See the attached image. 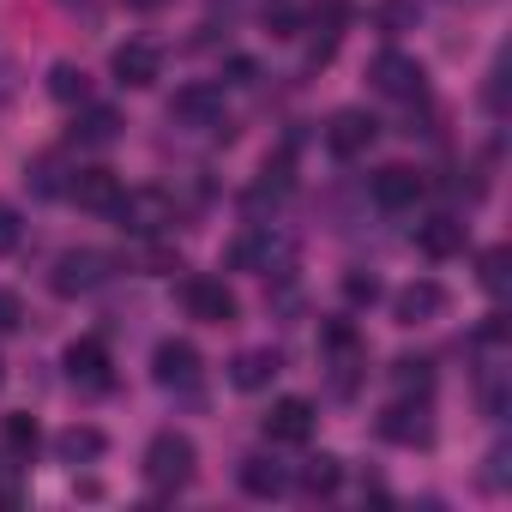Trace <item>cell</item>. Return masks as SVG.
<instances>
[{"mask_svg":"<svg viewBox=\"0 0 512 512\" xmlns=\"http://www.w3.org/2000/svg\"><path fill=\"white\" fill-rule=\"evenodd\" d=\"M266 31H272V37H296V31H302V7H290V0L266 7Z\"/></svg>","mask_w":512,"mask_h":512,"instance_id":"obj_27","label":"cell"},{"mask_svg":"<svg viewBox=\"0 0 512 512\" xmlns=\"http://www.w3.org/2000/svg\"><path fill=\"white\" fill-rule=\"evenodd\" d=\"M506 266H512V253H506V247H488V253H482V290H488V296L506 290Z\"/></svg>","mask_w":512,"mask_h":512,"instance_id":"obj_25","label":"cell"},{"mask_svg":"<svg viewBox=\"0 0 512 512\" xmlns=\"http://www.w3.org/2000/svg\"><path fill=\"white\" fill-rule=\"evenodd\" d=\"M181 302H187V320H199V326H229L241 314V302H235V290L223 278H187Z\"/></svg>","mask_w":512,"mask_h":512,"instance_id":"obj_6","label":"cell"},{"mask_svg":"<svg viewBox=\"0 0 512 512\" xmlns=\"http://www.w3.org/2000/svg\"><path fill=\"white\" fill-rule=\"evenodd\" d=\"M67 380H73V386H91V392L109 386V350H103V338L67 344Z\"/></svg>","mask_w":512,"mask_h":512,"instance_id":"obj_14","label":"cell"},{"mask_svg":"<svg viewBox=\"0 0 512 512\" xmlns=\"http://www.w3.org/2000/svg\"><path fill=\"white\" fill-rule=\"evenodd\" d=\"M67 199H73L79 211H115L121 175H109V169H79V175L67 181Z\"/></svg>","mask_w":512,"mask_h":512,"instance_id":"obj_13","label":"cell"},{"mask_svg":"<svg viewBox=\"0 0 512 512\" xmlns=\"http://www.w3.org/2000/svg\"><path fill=\"white\" fill-rule=\"evenodd\" d=\"M109 73H115L121 91H151V85L163 79V49L145 43V37H133V43H121V49L109 55Z\"/></svg>","mask_w":512,"mask_h":512,"instance_id":"obj_4","label":"cell"},{"mask_svg":"<svg viewBox=\"0 0 512 512\" xmlns=\"http://www.w3.org/2000/svg\"><path fill=\"white\" fill-rule=\"evenodd\" d=\"M374 19H380L386 37H404V31L422 25V7H416V0H380V13H374Z\"/></svg>","mask_w":512,"mask_h":512,"instance_id":"obj_23","label":"cell"},{"mask_svg":"<svg viewBox=\"0 0 512 512\" xmlns=\"http://www.w3.org/2000/svg\"><path fill=\"white\" fill-rule=\"evenodd\" d=\"M392 314H398V326H428V320H440V314H446V290H440L434 278H416V284H404V290H398Z\"/></svg>","mask_w":512,"mask_h":512,"instance_id":"obj_12","label":"cell"},{"mask_svg":"<svg viewBox=\"0 0 512 512\" xmlns=\"http://www.w3.org/2000/svg\"><path fill=\"white\" fill-rule=\"evenodd\" d=\"M169 121L187 127V133H223L229 127V103L217 85H181L175 103H169Z\"/></svg>","mask_w":512,"mask_h":512,"instance_id":"obj_3","label":"cell"},{"mask_svg":"<svg viewBox=\"0 0 512 512\" xmlns=\"http://www.w3.org/2000/svg\"><path fill=\"white\" fill-rule=\"evenodd\" d=\"M368 85H374L380 97H392V103H416V97H422V67H416L410 55L386 49V55H374V67H368Z\"/></svg>","mask_w":512,"mask_h":512,"instance_id":"obj_7","label":"cell"},{"mask_svg":"<svg viewBox=\"0 0 512 512\" xmlns=\"http://www.w3.org/2000/svg\"><path fill=\"white\" fill-rule=\"evenodd\" d=\"M49 97H55V103H85V97H91V79H85V67H73V61H55V67H49Z\"/></svg>","mask_w":512,"mask_h":512,"instance_id":"obj_19","label":"cell"},{"mask_svg":"<svg viewBox=\"0 0 512 512\" xmlns=\"http://www.w3.org/2000/svg\"><path fill=\"white\" fill-rule=\"evenodd\" d=\"M193 470H199V446H193L187 434L163 428V434L145 446V482H151L157 494H181V488L193 482Z\"/></svg>","mask_w":512,"mask_h":512,"instance_id":"obj_1","label":"cell"},{"mask_svg":"<svg viewBox=\"0 0 512 512\" xmlns=\"http://www.w3.org/2000/svg\"><path fill=\"white\" fill-rule=\"evenodd\" d=\"M0 380H7V374H0Z\"/></svg>","mask_w":512,"mask_h":512,"instance_id":"obj_35","label":"cell"},{"mask_svg":"<svg viewBox=\"0 0 512 512\" xmlns=\"http://www.w3.org/2000/svg\"><path fill=\"white\" fill-rule=\"evenodd\" d=\"M398 386H404V392H410V386L428 392V362H410V356H404V362H398Z\"/></svg>","mask_w":512,"mask_h":512,"instance_id":"obj_29","label":"cell"},{"mask_svg":"<svg viewBox=\"0 0 512 512\" xmlns=\"http://www.w3.org/2000/svg\"><path fill=\"white\" fill-rule=\"evenodd\" d=\"M151 380H157V386H193V380H199V350H193L187 338H163V344L151 350Z\"/></svg>","mask_w":512,"mask_h":512,"instance_id":"obj_11","label":"cell"},{"mask_svg":"<svg viewBox=\"0 0 512 512\" xmlns=\"http://www.w3.org/2000/svg\"><path fill=\"white\" fill-rule=\"evenodd\" d=\"M103 434L97 428H67V434H55V452L67 458V464H85V458H103Z\"/></svg>","mask_w":512,"mask_h":512,"instance_id":"obj_22","label":"cell"},{"mask_svg":"<svg viewBox=\"0 0 512 512\" xmlns=\"http://www.w3.org/2000/svg\"><path fill=\"white\" fill-rule=\"evenodd\" d=\"M31 187H37V193H67V181H61V157H55V151L31 163Z\"/></svg>","mask_w":512,"mask_h":512,"instance_id":"obj_26","label":"cell"},{"mask_svg":"<svg viewBox=\"0 0 512 512\" xmlns=\"http://www.w3.org/2000/svg\"><path fill=\"white\" fill-rule=\"evenodd\" d=\"M0 440H7V452H13V458H25V464H31V452L43 446L37 416H0Z\"/></svg>","mask_w":512,"mask_h":512,"instance_id":"obj_21","label":"cell"},{"mask_svg":"<svg viewBox=\"0 0 512 512\" xmlns=\"http://www.w3.org/2000/svg\"><path fill=\"white\" fill-rule=\"evenodd\" d=\"M278 368H284L278 350H241V356L229 362V380H235V392H260V386L278 380Z\"/></svg>","mask_w":512,"mask_h":512,"instance_id":"obj_16","label":"cell"},{"mask_svg":"<svg viewBox=\"0 0 512 512\" xmlns=\"http://www.w3.org/2000/svg\"><path fill=\"white\" fill-rule=\"evenodd\" d=\"M374 139H380V121L368 115V109H338L332 121H326V145H332V157H368L374 151Z\"/></svg>","mask_w":512,"mask_h":512,"instance_id":"obj_8","label":"cell"},{"mask_svg":"<svg viewBox=\"0 0 512 512\" xmlns=\"http://www.w3.org/2000/svg\"><path fill=\"white\" fill-rule=\"evenodd\" d=\"M344 296H350V302H374L380 284H374V278H344Z\"/></svg>","mask_w":512,"mask_h":512,"instance_id":"obj_31","label":"cell"},{"mask_svg":"<svg viewBox=\"0 0 512 512\" xmlns=\"http://www.w3.org/2000/svg\"><path fill=\"white\" fill-rule=\"evenodd\" d=\"M416 247L428 253V260H452V253H464V223L458 217H428L416 229Z\"/></svg>","mask_w":512,"mask_h":512,"instance_id":"obj_18","label":"cell"},{"mask_svg":"<svg viewBox=\"0 0 512 512\" xmlns=\"http://www.w3.org/2000/svg\"><path fill=\"white\" fill-rule=\"evenodd\" d=\"M109 272H115V260L109 253H97V247H67L61 260H55V272H49V290L55 296H91V290H103L109 284Z\"/></svg>","mask_w":512,"mask_h":512,"instance_id":"obj_2","label":"cell"},{"mask_svg":"<svg viewBox=\"0 0 512 512\" xmlns=\"http://www.w3.org/2000/svg\"><path fill=\"white\" fill-rule=\"evenodd\" d=\"M25 326V302L13 290H0V332H19Z\"/></svg>","mask_w":512,"mask_h":512,"instance_id":"obj_28","label":"cell"},{"mask_svg":"<svg viewBox=\"0 0 512 512\" xmlns=\"http://www.w3.org/2000/svg\"><path fill=\"white\" fill-rule=\"evenodd\" d=\"M338 482H344V464L332 458V452H320V458H308L302 464V494H338Z\"/></svg>","mask_w":512,"mask_h":512,"instance_id":"obj_20","label":"cell"},{"mask_svg":"<svg viewBox=\"0 0 512 512\" xmlns=\"http://www.w3.org/2000/svg\"><path fill=\"white\" fill-rule=\"evenodd\" d=\"M266 434H272L278 446H302V440L314 434V404H308V398H278L272 416H266Z\"/></svg>","mask_w":512,"mask_h":512,"instance_id":"obj_15","label":"cell"},{"mask_svg":"<svg viewBox=\"0 0 512 512\" xmlns=\"http://www.w3.org/2000/svg\"><path fill=\"white\" fill-rule=\"evenodd\" d=\"M380 434L392 440V446H428L434 440V416H428V398H398L386 416H380Z\"/></svg>","mask_w":512,"mask_h":512,"instance_id":"obj_9","label":"cell"},{"mask_svg":"<svg viewBox=\"0 0 512 512\" xmlns=\"http://www.w3.org/2000/svg\"><path fill=\"white\" fill-rule=\"evenodd\" d=\"M13 247H19V211L0 205V253H13Z\"/></svg>","mask_w":512,"mask_h":512,"instance_id":"obj_30","label":"cell"},{"mask_svg":"<svg viewBox=\"0 0 512 512\" xmlns=\"http://www.w3.org/2000/svg\"><path fill=\"white\" fill-rule=\"evenodd\" d=\"M127 7H139V13H157V7H169V0H127Z\"/></svg>","mask_w":512,"mask_h":512,"instance_id":"obj_34","label":"cell"},{"mask_svg":"<svg viewBox=\"0 0 512 512\" xmlns=\"http://www.w3.org/2000/svg\"><path fill=\"white\" fill-rule=\"evenodd\" d=\"M67 13H85V19H97V0H61Z\"/></svg>","mask_w":512,"mask_h":512,"instance_id":"obj_33","label":"cell"},{"mask_svg":"<svg viewBox=\"0 0 512 512\" xmlns=\"http://www.w3.org/2000/svg\"><path fill=\"white\" fill-rule=\"evenodd\" d=\"M115 139H121V115H115V109H85L79 145H115Z\"/></svg>","mask_w":512,"mask_h":512,"instance_id":"obj_24","label":"cell"},{"mask_svg":"<svg viewBox=\"0 0 512 512\" xmlns=\"http://www.w3.org/2000/svg\"><path fill=\"white\" fill-rule=\"evenodd\" d=\"M422 175L410 169V163H386V169H374V205L380 211H410L416 199H422Z\"/></svg>","mask_w":512,"mask_h":512,"instance_id":"obj_10","label":"cell"},{"mask_svg":"<svg viewBox=\"0 0 512 512\" xmlns=\"http://www.w3.org/2000/svg\"><path fill=\"white\" fill-rule=\"evenodd\" d=\"M500 482H506V446L488 452V488H500Z\"/></svg>","mask_w":512,"mask_h":512,"instance_id":"obj_32","label":"cell"},{"mask_svg":"<svg viewBox=\"0 0 512 512\" xmlns=\"http://www.w3.org/2000/svg\"><path fill=\"white\" fill-rule=\"evenodd\" d=\"M109 217H121V229H133V235H157V229L175 223V205H169V193H157V187H139V193L121 187V199H115Z\"/></svg>","mask_w":512,"mask_h":512,"instance_id":"obj_5","label":"cell"},{"mask_svg":"<svg viewBox=\"0 0 512 512\" xmlns=\"http://www.w3.org/2000/svg\"><path fill=\"white\" fill-rule=\"evenodd\" d=\"M241 488H247L253 500H278V494L290 488V470H284L278 458H241Z\"/></svg>","mask_w":512,"mask_h":512,"instance_id":"obj_17","label":"cell"}]
</instances>
